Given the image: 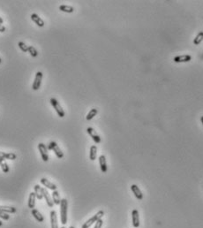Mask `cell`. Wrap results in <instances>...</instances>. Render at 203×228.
I'll return each mask as SVG.
<instances>
[{
  "mask_svg": "<svg viewBox=\"0 0 203 228\" xmlns=\"http://www.w3.org/2000/svg\"><path fill=\"white\" fill-rule=\"evenodd\" d=\"M0 211L6 212V213H15L16 208L10 207V206H0Z\"/></svg>",
  "mask_w": 203,
  "mask_h": 228,
  "instance_id": "7402d4cb",
  "label": "cell"
},
{
  "mask_svg": "<svg viewBox=\"0 0 203 228\" xmlns=\"http://www.w3.org/2000/svg\"><path fill=\"white\" fill-rule=\"evenodd\" d=\"M41 183H42L44 187H46L47 188H49V189H50V190H52V191L57 190V186H56L54 183L50 182V181H49V180H47L46 178L41 179Z\"/></svg>",
  "mask_w": 203,
  "mask_h": 228,
  "instance_id": "9a60e30c",
  "label": "cell"
},
{
  "mask_svg": "<svg viewBox=\"0 0 203 228\" xmlns=\"http://www.w3.org/2000/svg\"><path fill=\"white\" fill-rule=\"evenodd\" d=\"M2 225H3V222L0 220V226H2Z\"/></svg>",
  "mask_w": 203,
  "mask_h": 228,
  "instance_id": "d590c367",
  "label": "cell"
},
{
  "mask_svg": "<svg viewBox=\"0 0 203 228\" xmlns=\"http://www.w3.org/2000/svg\"><path fill=\"white\" fill-rule=\"evenodd\" d=\"M52 200H53V203L56 204V205H60V203H61V199H60V196H59V193L57 191V190H54L52 192Z\"/></svg>",
  "mask_w": 203,
  "mask_h": 228,
  "instance_id": "ffe728a7",
  "label": "cell"
},
{
  "mask_svg": "<svg viewBox=\"0 0 203 228\" xmlns=\"http://www.w3.org/2000/svg\"><path fill=\"white\" fill-rule=\"evenodd\" d=\"M4 162V159H0V165H1V164Z\"/></svg>",
  "mask_w": 203,
  "mask_h": 228,
  "instance_id": "e575fe53",
  "label": "cell"
},
{
  "mask_svg": "<svg viewBox=\"0 0 203 228\" xmlns=\"http://www.w3.org/2000/svg\"><path fill=\"white\" fill-rule=\"evenodd\" d=\"M69 228H75V227H74V226H70Z\"/></svg>",
  "mask_w": 203,
  "mask_h": 228,
  "instance_id": "8d00e7d4",
  "label": "cell"
},
{
  "mask_svg": "<svg viewBox=\"0 0 203 228\" xmlns=\"http://www.w3.org/2000/svg\"><path fill=\"white\" fill-rule=\"evenodd\" d=\"M67 210H68V201L64 198L60 203V219L63 225L67 223Z\"/></svg>",
  "mask_w": 203,
  "mask_h": 228,
  "instance_id": "6da1fadb",
  "label": "cell"
},
{
  "mask_svg": "<svg viewBox=\"0 0 203 228\" xmlns=\"http://www.w3.org/2000/svg\"><path fill=\"white\" fill-rule=\"evenodd\" d=\"M0 159H5V152H2L0 151Z\"/></svg>",
  "mask_w": 203,
  "mask_h": 228,
  "instance_id": "4dcf8cb0",
  "label": "cell"
},
{
  "mask_svg": "<svg viewBox=\"0 0 203 228\" xmlns=\"http://www.w3.org/2000/svg\"><path fill=\"white\" fill-rule=\"evenodd\" d=\"M3 22H4L3 19L1 18V17H0V24H1V25H2V24H3Z\"/></svg>",
  "mask_w": 203,
  "mask_h": 228,
  "instance_id": "d6a6232c",
  "label": "cell"
},
{
  "mask_svg": "<svg viewBox=\"0 0 203 228\" xmlns=\"http://www.w3.org/2000/svg\"><path fill=\"white\" fill-rule=\"evenodd\" d=\"M36 194L35 192H31L29 194V197H28V208L30 209H34L35 208V205H36Z\"/></svg>",
  "mask_w": 203,
  "mask_h": 228,
  "instance_id": "2e32d148",
  "label": "cell"
},
{
  "mask_svg": "<svg viewBox=\"0 0 203 228\" xmlns=\"http://www.w3.org/2000/svg\"><path fill=\"white\" fill-rule=\"evenodd\" d=\"M174 62L176 63H187L192 60V56L191 55H180V56H176L173 59Z\"/></svg>",
  "mask_w": 203,
  "mask_h": 228,
  "instance_id": "ba28073f",
  "label": "cell"
},
{
  "mask_svg": "<svg viewBox=\"0 0 203 228\" xmlns=\"http://www.w3.org/2000/svg\"><path fill=\"white\" fill-rule=\"evenodd\" d=\"M0 166H1V168H2V171H3L5 173H7V172H9V166H8V165H7L5 162H3Z\"/></svg>",
  "mask_w": 203,
  "mask_h": 228,
  "instance_id": "83f0119b",
  "label": "cell"
},
{
  "mask_svg": "<svg viewBox=\"0 0 203 228\" xmlns=\"http://www.w3.org/2000/svg\"><path fill=\"white\" fill-rule=\"evenodd\" d=\"M28 52L33 58H36L38 56V51L34 46H28Z\"/></svg>",
  "mask_w": 203,
  "mask_h": 228,
  "instance_id": "d4e9b609",
  "label": "cell"
},
{
  "mask_svg": "<svg viewBox=\"0 0 203 228\" xmlns=\"http://www.w3.org/2000/svg\"><path fill=\"white\" fill-rule=\"evenodd\" d=\"M30 18H31V20H32L34 22H35L38 27L43 28V27L44 26V21H43V20L42 18H40V17H39L36 13H32L31 16H30Z\"/></svg>",
  "mask_w": 203,
  "mask_h": 228,
  "instance_id": "4fadbf2b",
  "label": "cell"
},
{
  "mask_svg": "<svg viewBox=\"0 0 203 228\" xmlns=\"http://www.w3.org/2000/svg\"><path fill=\"white\" fill-rule=\"evenodd\" d=\"M202 41H203V31H200L193 39V44L199 45Z\"/></svg>",
  "mask_w": 203,
  "mask_h": 228,
  "instance_id": "603a6c76",
  "label": "cell"
},
{
  "mask_svg": "<svg viewBox=\"0 0 203 228\" xmlns=\"http://www.w3.org/2000/svg\"><path fill=\"white\" fill-rule=\"evenodd\" d=\"M104 215V210H99V211H98L95 216H93L91 218H89L88 220H87L85 223H84V224L82 225L81 228H89L94 223H95L97 220H99V219H101L102 218H103Z\"/></svg>",
  "mask_w": 203,
  "mask_h": 228,
  "instance_id": "7a4b0ae2",
  "label": "cell"
},
{
  "mask_svg": "<svg viewBox=\"0 0 203 228\" xmlns=\"http://www.w3.org/2000/svg\"><path fill=\"white\" fill-rule=\"evenodd\" d=\"M99 165H100V168L102 172H107L108 171V167H107V163H106V157L104 155H101L99 156Z\"/></svg>",
  "mask_w": 203,
  "mask_h": 228,
  "instance_id": "8fae6325",
  "label": "cell"
},
{
  "mask_svg": "<svg viewBox=\"0 0 203 228\" xmlns=\"http://www.w3.org/2000/svg\"><path fill=\"white\" fill-rule=\"evenodd\" d=\"M43 197H44L48 206L50 207V208H52L53 205H54V203H53V200H52L51 196H50V195H49V193L48 192V190L46 188H43Z\"/></svg>",
  "mask_w": 203,
  "mask_h": 228,
  "instance_id": "7c38bea8",
  "label": "cell"
},
{
  "mask_svg": "<svg viewBox=\"0 0 203 228\" xmlns=\"http://www.w3.org/2000/svg\"><path fill=\"white\" fill-rule=\"evenodd\" d=\"M97 156V147L95 145H92L90 147V152H89V158L91 161H94L96 159Z\"/></svg>",
  "mask_w": 203,
  "mask_h": 228,
  "instance_id": "d6986e66",
  "label": "cell"
},
{
  "mask_svg": "<svg viewBox=\"0 0 203 228\" xmlns=\"http://www.w3.org/2000/svg\"><path fill=\"white\" fill-rule=\"evenodd\" d=\"M61 228H66V227H65V226H62Z\"/></svg>",
  "mask_w": 203,
  "mask_h": 228,
  "instance_id": "74e56055",
  "label": "cell"
},
{
  "mask_svg": "<svg viewBox=\"0 0 203 228\" xmlns=\"http://www.w3.org/2000/svg\"><path fill=\"white\" fill-rule=\"evenodd\" d=\"M5 159L8 160H15L16 159V155L14 153H5Z\"/></svg>",
  "mask_w": 203,
  "mask_h": 228,
  "instance_id": "4316f807",
  "label": "cell"
},
{
  "mask_svg": "<svg viewBox=\"0 0 203 228\" xmlns=\"http://www.w3.org/2000/svg\"><path fill=\"white\" fill-rule=\"evenodd\" d=\"M31 214L33 215V217L35 218L38 222L42 223V222L44 221V218H43V216L41 214V212L39 211V210L36 209H33L32 211H31Z\"/></svg>",
  "mask_w": 203,
  "mask_h": 228,
  "instance_id": "e0dca14e",
  "label": "cell"
},
{
  "mask_svg": "<svg viewBox=\"0 0 203 228\" xmlns=\"http://www.w3.org/2000/svg\"><path fill=\"white\" fill-rule=\"evenodd\" d=\"M97 113H98V110H97V109H95V108L91 109V110L89 111V112L87 114V116H86V119H87V120H91L95 116H96Z\"/></svg>",
  "mask_w": 203,
  "mask_h": 228,
  "instance_id": "cb8c5ba5",
  "label": "cell"
},
{
  "mask_svg": "<svg viewBox=\"0 0 203 228\" xmlns=\"http://www.w3.org/2000/svg\"><path fill=\"white\" fill-rule=\"evenodd\" d=\"M0 26H1V24H0Z\"/></svg>",
  "mask_w": 203,
  "mask_h": 228,
  "instance_id": "ab89813d",
  "label": "cell"
},
{
  "mask_svg": "<svg viewBox=\"0 0 203 228\" xmlns=\"http://www.w3.org/2000/svg\"><path fill=\"white\" fill-rule=\"evenodd\" d=\"M48 149L53 150L54 153L56 154V156L58 157V158H63V157H64V153H63V151L60 149V148L58 147V145L57 144L56 142H50V143L49 144Z\"/></svg>",
  "mask_w": 203,
  "mask_h": 228,
  "instance_id": "5b68a950",
  "label": "cell"
},
{
  "mask_svg": "<svg viewBox=\"0 0 203 228\" xmlns=\"http://www.w3.org/2000/svg\"><path fill=\"white\" fill-rule=\"evenodd\" d=\"M59 10L61 12H66V13H73L74 12V8L71 6H65V5H62L59 6Z\"/></svg>",
  "mask_w": 203,
  "mask_h": 228,
  "instance_id": "44dd1931",
  "label": "cell"
},
{
  "mask_svg": "<svg viewBox=\"0 0 203 228\" xmlns=\"http://www.w3.org/2000/svg\"><path fill=\"white\" fill-rule=\"evenodd\" d=\"M87 132L88 134L90 135V137L93 139V141L95 143H101V137L99 136V134L96 133V131L92 128V127H88L87 128Z\"/></svg>",
  "mask_w": 203,
  "mask_h": 228,
  "instance_id": "52a82bcc",
  "label": "cell"
},
{
  "mask_svg": "<svg viewBox=\"0 0 203 228\" xmlns=\"http://www.w3.org/2000/svg\"><path fill=\"white\" fill-rule=\"evenodd\" d=\"M35 188V194H36V196L37 199L39 200H42L43 198V187H41L39 185H36L34 187Z\"/></svg>",
  "mask_w": 203,
  "mask_h": 228,
  "instance_id": "ac0fdd59",
  "label": "cell"
},
{
  "mask_svg": "<svg viewBox=\"0 0 203 228\" xmlns=\"http://www.w3.org/2000/svg\"><path fill=\"white\" fill-rule=\"evenodd\" d=\"M8 214H9V213L3 212V211H0V218L5 219V220H8V219L10 218V216H9Z\"/></svg>",
  "mask_w": 203,
  "mask_h": 228,
  "instance_id": "f1b7e54d",
  "label": "cell"
},
{
  "mask_svg": "<svg viewBox=\"0 0 203 228\" xmlns=\"http://www.w3.org/2000/svg\"><path fill=\"white\" fill-rule=\"evenodd\" d=\"M132 225L134 227H139L140 226V216H139V211L137 209H133L132 211Z\"/></svg>",
  "mask_w": 203,
  "mask_h": 228,
  "instance_id": "9c48e42d",
  "label": "cell"
},
{
  "mask_svg": "<svg viewBox=\"0 0 203 228\" xmlns=\"http://www.w3.org/2000/svg\"><path fill=\"white\" fill-rule=\"evenodd\" d=\"M200 121H201L202 126H203V116H201V117H200Z\"/></svg>",
  "mask_w": 203,
  "mask_h": 228,
  "instance_id": "836d02e7",
  "label": "cell"
},
{
  "mask_svg": "<svg viewBox=\"0 0 203 228\" xmlns=\"http://www.w3.org/2000/svg\"><path fill=\"white\" fill-rule=\"evenodd\" d=\"M131 189H132V193L134 194L135 197H136L138 200H142V199H143V194H142L141 190L140 189V187H139L137 185L132 184V185L131 186Z\"/></svg>",
  "mask_w": 203,
  "mask_h": 228,
  "instance_id": "30bf717a",
  "label": "cell"
},
{
  "mask_svg": "<svg viewBox=\"0 0 203 228\" xmlns=\"http://www.w3.org/2000/svg\"><path fill=\"white\" fill-rule=\"evenodd\" d=\"M42 80H43V73L38 71L36 74V77H35V81L33 82V85H32V90H38L41 87V84H42Z\"/></svg>",
  "mask_w": 203,
  "mask_h": 228,
  "instance_id": "277c9868",
  "label": "cell"
},
{
  "mask_svg": "<svg viewBox=\"0 0 203 228\" xmlns=\"http://www.w3.org/2000/svg\"><path fill=\"white\" fill-rule=\"evenodd\" d=\"M50 224H51V228H58L56 210H51L50 211Z\"/></svg>",
  "mask_w": 203,
  "mask_h": 228,
  "instance_id": "5bb4252c",
  "label": "cell"
},
{
  "mask_svg": "<svg viewBox=\"0 0 203 228\" xmlns=\"http://www.w3.org/2000/svg\"><path fill=\"white\" fill-rule=\"evenodd\" d=\"M50 103H51V105L53 106V108H54V109H55V111L57 112V113H58V117H60V118H64L65 113H64V112L63 108L61 107L60 103L58 102V100H57L56 98H54V97L50 98Z\"/></svg>",
  "mask_w": 203,
  "mask_h": 228,
  "instance_id": "3957f363",
  "label": "cell"
},
{
  "mask_svg": "<svg viewBox=\"0 0 203 228\" xmlns=\"http://www.w3.org/2000/svg\"><path fill=\"white\" fill-rule=\"evenodd\" d=\"M0 64H1V59H0Z\"/></svg>",
  "mask_w": 203,
  "mask_h": 228,
  "instance_id": "f35d334b",
  "label": "cell"
},
{
  "mask_svg": "<svg viewBox=\"0 0 203 228\" xmlns=\"http://www.w3.org/2000/svg\"><path fill=\"white\" fill-rule=\"evenodd\" d=\"M5 28L3 25H1L0 26V32H5Z\"/></svg>",
  "mask_w": 203,
  "mask_h": 228,
  "instance_id": "1f68e13d",
  "label": "cell"
},
{
  "mask_svg": "<svg viewBox=\"0 0 203 228\" xmlns=\"http://www.w3.org/2000/svg\"><path fill=\"white\" fill-rule=\"evenodd\" d=\"M18 45H19V48L23 51V52H28V46L23 43V42H19L18 43Z\"/></svg>",
  "mask_w": 203,
  "mask_h": 228,
  "instance_id": "484cf974",
  "label": "cell"
},
{
  "mask_svg": "<svg viewBox=\"0 0 203 228\" xmlns=\"http://www.w3.org/2000/svg\"><path fill=\"white\" fill-rule=\"evenodd\" d=\"M38 149L40 151L41 156L44 162H47L49 160V155H48V148L45 144L43 143H39L38 144Z\"/></svg>",
  "mask_w": 203,
  "mask_h": 228,
  "instance_id": "8992f818",
  "label": "cell"
},
{
  "mask_svg": "<svg viewBox=\"0 0 203 228\" xmlns=\"http://www.w3.org/2000/svg\"><path fill=\"white\" fill-rule=\"evenodd\" d=\"M103 224H104V221H103V219H99V220H97L96 222H95V227L94 228H102V226H103Z\"/></svg>",
  "mask_w": 203,
  "mask_h": 228,
  "instance_id": "f546056e",
  "label": "cell"
}]
</instances>
